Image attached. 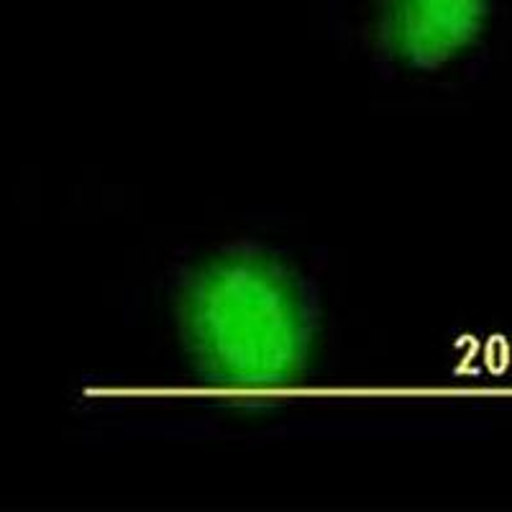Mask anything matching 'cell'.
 <instances>
[{
    "mask_svg": "<svg viewBox=\"0 0 512 512\" xmlns=\"http://www.w3.org/2000/svg\"><path fill=\"white\" fill-rule=\"evenodd\" d=\"M492 0H379L384 54L413 70H436L477 44Z\"/></svg>",
    "mask_w": 512,
    "mask_h": 512,
    "instance_id": "7a4b0ae2",
    "label": "cell"
},
{
    "mask_svg": "<svg viewBox=\"0 0 512 512\" xmlns=\"http://www.w3.org/2000/svg\"><path fill=\"white\" fill-rule=\"evenodd\" d=\"M182 338L218 387L264 395L295 382L310 351V313L290 274L259 256L200 269L180 308Z\"/></svg>",
    "mask_w": 512,
    "mask_h": 512,
    "instance_id": "6da1fadb",
    "label": "cell"
}]
</instances>
